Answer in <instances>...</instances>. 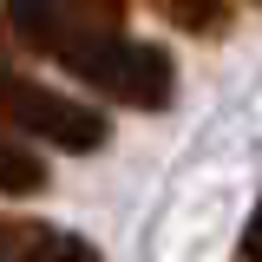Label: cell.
I'll list each match as a JSON object with an SVG mask.
<instances>
[{
	"label": "cell",
	"instance_id": "cell-1",
	"mask_svg": "<svg viewBox=\"0 0 262 262\" xmlns=\"http://www.w3.org/2000/svg\"><path fill=\"white\" fill-rule=\"evenodd\" d=\"M7 33L39 53V59L66 66L79 85L138 105V112H164L177 98V59L151 46V39H131L118 33V20H92V13H72L59 0H7Z\"/></svg>",
	"mask_w": 262,
	"mask_h": 262
},
{
	"label": "cell",
	"instance_id": "cell-2",
	"mask_svg": "<svg viewBox=\"0 0 262 262\" xmlns=\"http://www.w3.org/2000/svg\"><path fill=\"white\" fill-rule=\"evenodd\" d=\"M0 118L13 131H27V138H46L59 151H79V158L112 144V125H105L98 105H79V98L53 92V85H39L27 72H13L7 59H0Z\"/></svg>",
	"mask_w": 262,
	"mask_h": 262
},
{
	"label": "cell",
	"instance_id": "cell-3",
	"mask_svg": "<svg viewBox=\"0 0 262 262\" xmlns=\"http://www.w3.org/2000/svg\"><path fill=\"white\" fill-rule=\"evenodd\" d=\"M0 249L13 262H98V249L85 236H72V229H59V223H33V216L0 223Z\"/></svg>",
	"mask_w": 262,
	"mask_h": 262
},
{
	"label": "cell",
	"instance_id": "cell-4",
	"mask_svg": "<svg viewBox=\"0 0 262 262\" xmlns=\"http://www.w3.org/2000/svg\"><path fill=\"white\" fill-rule=\"evenodd\" d=\"M170 27L184 33H203V39H216V33L229 27V0H151Z\"/></svg>",
	"mask_w": 262,
	"mask_h": 262
},
{
	"label": "cell",
	"instance_id": "cell-5",
	"mask_svg": "<svg viewBox=\"0 0 262 262\" xmlns=\"http://www.w3.org/2000/svg\"><path fill=\"white\" fill-rule=\"evenodd\" d=\"M39 184H46V164L33 158L27 144L0 138V196H33Z\"/></svg>",
	"mask_w": 262,
	"mask_h": 262
},
{
	"label": "cell",
	"instance_id": "cell-6",
	"mask_svg": "<svg viewBox=\"0 0 262 262\" xmlns=\"http://www.w3.org/2000/svg\"><path fill=\"white\" fill-rule=\"evenodd\" d=\"M236 262H262V196L249 210V223H243V236H236Z\"/></svg>",
	"mask_w": 262,
	"mask_h": 262
},
{
	"label": "cell",
	"instance_id": "cell-7",
	"mask_svg": "<svg viewBox=\"0 0 262 262\" xmlns=\"http://www.w3.org/2000/svg\"><path fill=\"white\" fill-rule=\"evenodd\" d=\"M59 7H72V13H92V20H118V13H125V0H59Z\"/></svg>",
	"mask_w": 262,
	"mask_h": 262
},
{
	"label": "cell",
	"instance_id": "cell-8",
	"mask_svg": "<svg viewBox=\"0 0 262 262\" xmlns=\"http://www.w3.org/2000/svg\"><path fill=\"white\" fill-rule=\"evenodd\" d=\"M0 262H13V256H7V249H0Z\"/></svg>",
	"mask_w": 262,
	"mask_h": 262
}]
</instances>
